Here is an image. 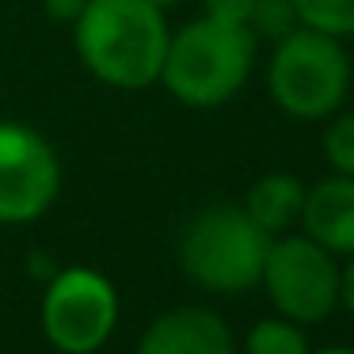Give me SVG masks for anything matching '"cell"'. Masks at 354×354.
<instances>
[{"instance_id": "cell-1", "label": "cell", "mask_w": 354, "mask_h": 354, "mask_svg": "<svg viewBox=\"0 0 354 354\" xmlns=\"http://www.w3.org/2000/svg\"><path fill=\"white\" fill-rule=\"evenodd\" d=\"M171 27L153 0H88L73 24L77 57L100 84L141 92L160 84Z\"/></svg>"}, {"instance_id": "cell-2", "label": "cell", "mask_w": 354, "mask_h": 354, "mask_svg": "<svg viewBox=\"0 0 354 354\" xmlns=\"http://www.w3.org/2000/svg\"><path fill=\"white\" fill-rule=\"evenodd\" d=\"M255 54H259V39L252 35V27L225 24L202 12L198 19L171 31L160 84L171 100L191 111L225 107L248 84Z\"/></svg>"}, {"instance_id": "cell-3", "label": "cell", "mask_w": 354, "mask_h": 354, "mask_svg": "<svg viewBox=\"0 0 354 354\" xmlns=\"http://www.w3.org/2000/svg\"><path fill=\"white\" fill-rule=\"evenodd\" d=\"M351 54L343 39L313 27H293L274 42L267 62V92L282 115L297 122H328L351 92Z\"/></svg>"}, {"instance_id": "cell-4", "label": "cell", "mask_w": 354, "mask_h": 354, "mask_svg": "<svg viewBox=\"0 0 354 354\" xmlns=\"http://www.w3.org/2000/svg\"><path fill=\"white\" fill-rule=\"evenodd\" d=\"M270 240L274 236H267L244 206L217 202L187 221L179 236V267L209 293H244L259 286Z\"/></svg>"}, {"instance_id": "cell-5", "label": "cell", "mask_w": 354, "mask_h": 354, "mask_svg": "<svg viewBox=\"0 0 354 354\" xmlns=\"http://www.w3.org/2000/svg\"><path fill=\"white\" fill-rule=\"evenodd\" d=\"M42 335L62 354H95L118 328V290L92 267H65L42 293Z\"/></svg>"}, {"instance_id": "cell-6", "label": "cell", "mask_w": 354, "mask_h": 354, "mask_svg": "<svg viewBox=\"0 0 354 354\" xmlns=\"http://www.w3.org/2000/svg\"><path fill=\"white\" fill-rule=\"evenodd\" d=\"M259 286L267 290L278 316L308 328L339 308V259L305 232L278 236L267 248Z\"/></svg>"}, {"instance_id": "cell-7", "label": "cell", "mask_w": 354, "mask_h": 354, "mask_svg": "<svg viewBox=\"0 0 354 354\" xmlns=\"http://www.w3.org/2000/svg\"><path fill=\"white\" fill-rule=\"evenodd\" d=\"M62 194V156L35 126L0 122V225H31Z\"/></svg>"}, {"instance_id": "cell-8", "label": "cell", "mask_w": 354, "mask_h": 354, "mask_svg": "<svg viewBox=\"0 0 354 354\" xmlns=\"http://www.w3.org/2000/svg\"><path fill=\"white\" fill-rule=\"evenodd\" d=\"M133 354H236V335L214 308L183 305L156 316Z\"/></svg>"}, {"instance_id": "cell-9", "label": "cell", "mask_w": 354, "mask_h": 354, "mask_svg": "<svg viewBox=\"0 0 354 354\" xmlns=\"http://www.w3.org/2000/svg\"><path fill=\"white\" fill-rule=\"evenodd\" d=\"M305 236L328 248L331 255H354V176H335L305 187L301 206Z\"/></svg>"}, {"instance_id": "cell-10", "label": "cell", "mask_w": 354, "mask_h": 354, "mask_svg": "<svg viewBox=\"0 0 354 354\" xmlns=\"http://www.w3.org/2000/svg\"><path fill=\"white\" fill-rule=\"evenodd\" d=\"M301 206H305V183L297 176H290V171H267L244 194V214L267 236H282L290 225H297Z\"/></svg>"}, {"instance_id": "cell-11", "label": "cell", "mask_w": 354, "mask_h": 354, "mask_svg": "<svg viewBox=\"0 0 354 354\" xmlns=\"http://www.w3.org/2000/svg\"><path fill=\"white\" fill-rule=\"evenodd\" d=\"M308 335L305 324L286 320V316H263L248 328L244 335V354H308Z\"/></svg>"}, {"instance_id": "cell-12", "label": "cell", "mask_w": 354, "mask_h": 354, "mask_svg": "<svg viewBox=\"0 0 354 354\" xmlns=\"http://www.w3.org/2000/svg\"><path fill=\"white\" fill-rule=\"evenodd\" d=\"M297 24L331 39H354V0H293Z\"/></svg>"}, {"instance_id": "cell-13", "label": "cell", "mask_w": 354, "mask_h": 354, "mask_svg": "<svg viewBox=\"0 0 354 354\" xmlns=\"http://www.w3.org/2000/svg\"><path fill=\"white\" fill-rule=\"evenodd\" d=\"M320 153L335 176H354V111H335L324 122Z\"/></svg>"}, {"instance_id": "cell-14", "label": "cell", "mask_w": 354, "mask_h": 354, "mask_svg": "<svg viewBox=\"0 0 354 354\" xmlns=\"http://www.w3.org/2000/svg\"><path fill=\"white\" fill-rule=\"evenodd\" d=\"M297 24V8L293 0H255V12H252V35L255 39H286Z\"/></svg>"}, {"instance_id": "cell-15", "label": "cell", "mask_w": 354, "mask_h": 354, "mask_svg": "<svg viewBox=\"0 0 354 354\" xmlns=\"http://www.w3.org/2000/svg\"><path fill=\"white\" fill-rule=\"evenodd\" d=\"M252 12H255V0H206V16L225 19V24L252 27Z\"/></svg>"}, {"instance_id": "cell-16", "label": "cell", "mask_w": 354, "mask_h": 354, "mask_svg": "<svg viewBox=\"0 0 354 354\" xmlns=\"http://www.w3.org/2000/svg\"><path fill=\"white\" fill-rule=\"evenodd\" d=\"M42 8H46V16L54 19V24H77L80 12L88 8V0H42Z\"/></svg>"}, {"instance_id": "cell-17", "label": "cell", "mask_w": 354, "mask_h": 354, "mask_svg": "<svg viewBox=\"0 0 354 354\" xmlns=\"http://www.w3.org/2000/svg\"><path fill=\"white\" fill-rule=\"evenodd\" d=\"M339 305L354 313V255H346V263L339 267Z\"/></svg>"}, {"instance_id": "cell-18", "label": "cell", "mask_w": 354, "mask_h": 354, "mask_svg": "<svg viewBox=\"0 0 354 354\" xmlns=\"http://www.w3.org/2000/svg\"><path fill=\"white\" fill-rule=\"evenodd\" d=\"M308 354H354V346H320V351H308Z\"/></svg>"}, {"instance_id": "cell-19", "label": "cell", "mask_w": 354, "mask_h": 354, "mask_svg": "<svg viewBox=\"0 0 354 354\" xmlns=\"http://www.w3.org/2000/svg\"><path fill=\"white\" fill-rule=\"evenodd\" d=\"M153 4H156V8L168 12V8H176V4H183V0H153Z\"/></svg>"}]
</instances>
